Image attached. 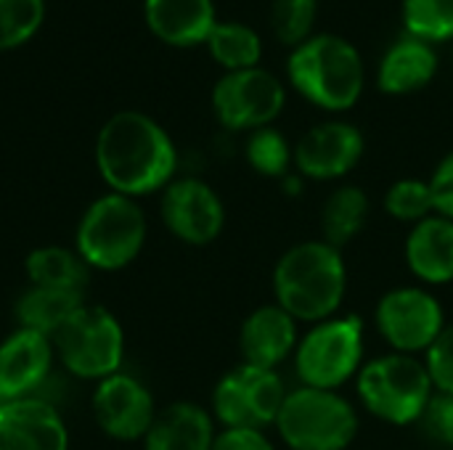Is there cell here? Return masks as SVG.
<instances>
[{
    "instance_id": "cell-5",
    "label": "cell",
    "mask_w": 453,
    "mask_h": 450,
    "mask_svg": "<svg viewBox=\"0 0 453 450\" xmlns=\"http://www.w3.org/2000/svg\"><path fill=\"white\" fill-rule=\"evenodd\" d=\"M435 385L425 366V358L385 353L364 363L356 377V398L377 422L393 427L419 424Z\"/></svg>"
},
{
    "instance_id": "cell-23",
    "label": "cell",
    "mask_w": 453,
    "mask_h": 450,
    "mask_svg": "<svg viewBox=\"0 0 453 450\" xmlns=\"http://www.w3.org/2000/svg\"><path fill=\"white\" fill-rule=\"evenodd\" d=\"M24 271L32 286H48V289H64V292H80L85 294L90 281V268L77 255V249L66 247H37L27 255Z\"/></svg>"
},
{
    "instance_id": "cell-30",
    "label": "cell",
    "mask_w": 453,
    "mask_h": 450,
    "mask_svg": "<svg viewBox=\"0 0 453 450\" xmlns=\"http://www.w3.org/2000/svg\"><path fill=\"white\" fill-rule=\"evenodd\" d=\"M42 13V0H0V48L19 45L29 34H35Z\"/></svg>"
},
{
    "instance_id": "cell-22",
    "label": "cell",
    "mask_w": 453,
    "mask_h": 450,
    "mask_svg": "<svg viewBox=\"0 0 453 450\" xmlns=\"http://www.w3.org/2000/svg\"><path fill=\"white\" fill-rule=\"evenodd\" d=\"M372 215L369 194L356 183H340L321 204V239L337 249L353 244Z\"/></svg>"
},
{
    "instance_id": "cell-6",
    "label": "cell",
    "mask_w": 453,
    "mask_h": 450,
    "mask_svg": "<svg viewBox=\"0 0 453 450\" xmlns=\"http://www.w3.org/2000/svg\"><path fill=\"white\" fill-rule=\"evenodd\" d=\"M292 363L300 385L342 390L348 382H356L366 363V321L356 313H337L311 324L300 334Z\"/></svg>"
},
{
    "instance_id": "cell-3",
    "label": "cell",
    "mask_w": 453,
    "mask_h": 450,
    "mask_svg": "<svg viewBox=\"0 0 453 450\" xmlns=\"http://www.w3.org/2000/svg\"><path fill=\"white\" fill-rule=\"evenodd\" d=\"M287 82L311 106L342 114L350 111L366 88V61L342 34L313 32L287 56Z\"/></svg>"
},
{
    "instance_id": "cell-25",
    "label": "cell",
    "mask_w": 453,
    "mask_h": 450,
    "mask_svg": "<svg viewBox=\"0 0 453 450\" xmlns=\"http://www.w3.org/2000/svg\"><path fill=\"white\" fill-rule=\"evenodd\" d=\"M207 48L226 72L260 66L263 58L260 32L242 21H218L207 37Z\"/></svg>"
},
{
    "instance_id": "cell-29",
    "label": "cell",
    "mask_w": 453,
    "mask_h": 450,
    "mask_svg": "<svg viewBox=\"0 0 453 450\" xmlns=\"http://www.w3.org/2000/svg\"><path fill=\"white\" fill-rule=\"evenodd\" d=\"M319 16V0H273L271 29L279 42L295 48L313 34Z\"/></svg>"
},
{
    "instance_id": "cell-35",
    "label": "cell",
    "mask_w": 453,
    "mask_h": 450,
    "mask_svg": "<svg viewBox=\"0 0 453 450\" xmlns=\"http://www.w3.org/2000/svg\"><path fill=\"white\" fill-rule=\"evenodd\" d=\"M11 400H13V398H11V395H8V393H5V387H3V385H0V408H3V406H8V403H11Z\"/></svg>"
},
{
    "instance_id": "cell-27",
    "label": "cell",
    "mask_w": 453,
    "mask_h": 450,
    "mask_svg": "<svg viewBox=\"0 0 453 450\" xmlns=\"http://www.w3.org/2000/svg\"><path fill=\"white\" fill-rule=\"evenodd\" d=\"M403 29L430 45L453 40V0H403Z\"/></svg>"
},
{
    "instance_id": "cell-11",
    "label": "cell",
    "mask_w": 453,
    "mask_h": 450,
    "mask_svg": "<svg viewBox=\"0 0 453 450\" xmlns=\"http://www.w3.org/2000/svg\"><path fill=\"white\" fill-rule=\"evenodd\" d=\"M287 106V85L263 66L226 72L212 88V111L226 130L255 133L271 127Z\"/></svg>"
},
{
    "instance_id": "cell-9",
    "label": "cell",
    "mask_w": 453,
    "mask_h": 450,
    "mask_svg": "<svg viewBox=\"0 0 453 450\" xmlns=\"http://www.w3.org/2000/svg\"><path fill=\"white\" fill-rule=\"evenodd\" d=\"M287 393L279 371L239 363L218 379L210 414L220 427L268 430L276 424Z\"/></svg>"
},
{
    "instance_id": "cell-12",
    "label": "cell",
    "mask_w": 453,
    "mask_h": 450,
    "mask_svg": "<svg viewBox=\"0 0 453 450\" xmlns=\"http://www.w3.org/2000/svg\"><path fill=\"white\" fill-rule=\"evenodd\" d=\"M366 138L348 119H324L295 143V172L303 180L334 183L348 178L364 159Z\"/></svg>"
},
{
    "instance_id": "cell-32",
    "label": "cell",
    "mask_w": 453,
    "mask_h": 450,
    "mask_svg": "<svg viewBox=\"0 0 453 450\" xmlns=\"http://www.w3.org/2000/svg\"><path fill=\"white\" fill-rule=\"evenodd\" d=\"M425 366L430 371L435 393H451L453 395V324L443 329L438 342L427 350Z\"/></svg>"
},
{
    "instance_id": "cell-7",
    "label": "cell",
    "mask_w": 453,
    "mask_h": 450,
    "mask_svg": "<svg viewBox=\"0 0 453 450\" xmlns=\"http://www.w3.org/2000/svg\"><path fill=\"white\" fill-rule=\"evenodd\" d=\"M273 427L289 450H348L358 435L361 419L356 403L342 390L300 385L287 393Z\"/></svg>"
},
{
    "instance_id": "cell-24",
    "label": "cell",
    "mask_w": 453,
    "mask_h": 450,
    "mask_svg": "<svg viewBox=\"0 0 453 450\" xmlns=\"http://www.w3.org/2000/svg\"><path fill=\"white\" fill-rule=\"evenodd\" d=\"M85 305V294L48 289V286H29L16 300V318L21 329L40 332L53 339V334Z\"/></svg>"
},
{
    "instance_id": "cell-13",
    "label": "cell",
    "mask_w": 453,
    "mask_h": 450,
    "mask_svg": "<svg viewBox=\"0 0 453 450\" xmlns=\"http://www.w3.org/2000/svg\"><path fill=\"white\" fill-rule=\"evenodd\" d=\"M159 215L165 228L188 247L218 241L226 228V204L202 178H175L162 191Z\"/></svg>"
},
{
    "instance_id": "cell-31",
    "label": "cell",
    "mask_w": 453,
    "mask_h": 450,
    "mask_svg": "<svg viewBox=\"0 0 453 450\" xmlns=\"http://www.w3.org/2000/svg\"><path fill=\"white\" fill-rule=\"evenodd\" d=\"M422 430L425 435L443 446V448L453 450V395L451 393H435L425 416H422Z\"/></svg>"
},
{
    "instance_id": "cell-4",
    "label": "cell",
    "mask_w": 453,
    "mask_h": 450,
    "mask_svg": "<svg viewBox=\"0 0 453 450\" xmlns=\"http://www.w3.org/2000/svg\"><path fill=\"white\" fill-rule=\"evenodd\" d=\"M146 236L149 220L138 199L109 191L85 207L74 231V249L90 271L114 273L138 260Z\"/></svg>"
},
{
    "instance_id": "cell-8",
    "label": "cell",
    "mask_w": 453,
    "mask_h": 450,
    "mask_svg": "<svg viewBox=\"0 0 453 450\" xmlns=\"http://www.w3.org/2000/svg\"><path fill=\"white\" fill-rule=\"evenodd\" d=\"M56 358L61 366L85 382H101L122 371L125 332L117 316L101 305H82L56 334Z\"/></svg>"
},
{
    "instance_id": "cell-20",
    "label": "cell",
    "mask_w": 453,
    "mask_h": 450,
    "mask_svg": "<svg viewBox=\"0 0 453 450\" xmlns=\"http://www.w3.org/2000/svg\"><path fill=\"white\" fill-rule=\"evenodd\" d=\"M218 422L210 408L175 400L157 411L151 430L143 438V450H212Z\"/></svg>"
},
{
    "instance_id": "cell-2",
    "label": "cell",
    "mask_w": 453,
    "mask_h": 450,
    "mask_svg": "<svg viewBox=\"0 0 453 450\" xmlns=\"http://www.w3.org/2000/svg\"><path fill=\"white\" fill-rule=\"evenodd\" d=\"M273 302L297 324H319L340 313L348 294V265L342 249L324 239L292 244L273 265Z\"/></svg>"
},
{
    "instance_id": "cell-21",
    "label": "cell",
    "mask_w": 453,
    "mask_h": 450,
    "mask_svg": "<svg viewBox=\"0 0 453 450\" xmlns=\"http://www.w3.org/2000/svg\"><path fill=\"white\" fill-rule=\"evenodd\" d=\"M146 21L165 42L188 48L207 42L218 13L212 0H146Z\"/></svg>"
},
{
    "instance_id": "cell-15",
    "label": "cell",
    "mask_w": 453,
    "mask_h": 450,
    "mask_svg": "<svg viewBox=\"0 0 453 450\" xmlns=\"http://www.w3.org/2000/svg\"><path fill=\"white\" fill-rule=\"evenodd\" d=\"M0 450H69L61 411L40 395L11 400L0 408Z\"/></svg>"
},
{
    "instance_id": "cell-19",
    "label": "cell",
    "mask_w": 453,
    "mask_h": 450,
    "mask_svg": "<svg viewBox=\"0 0 453 450\" xmlns=\"http://www.w3.org/2000/svg\"><path fill=\"white\" fill-rule=\"evenodd\" d=\"M438 66L441 61L435 45L403 32L395 42L388 45L377 64V88L385 95L419 93L435 80Z\"/></svg>"
},
{
    "instance_id": "cell-17",
    "label": "cell",
    "mask_w": 453,
    "mask_h": 450,
    "mask_svg": "<svg viewBox=\"0 0 453 450\" xmlns=\"http://www.w3.org/2000/svg\"><path fill=\"white\" fill-rule=\"evenodd\" d=\"M53 361V339L19 326L0 342V385L13 400L40 395V387L50 377Z\"/></svg>"
},
{
    "instance_id": "cell-14",
    "label": "cell",
    "mask_w": 453,
    "mask_h": 450,
    "mask_svg": "<svg viewBox=\"0 0 453 450\" xmlns=\"http://www.w3.org/2000/svg\"><path fill=\"white\" fill-rule=\"evenodd\" d=\"M90 411L98 430L111 440L143 443L159 408L151 390L138 377L127 371H117L96 382L90 395Z\"/></svg>"
},
{
    "instance_id": "cell-33",
    "label": "cell",
    "mask_w": 453,
    "mask_h": 450,
    "mask_svg": "<svg viewBox=\"0 0 453 450\" xmlns=\"http://www.w3.org/2000/svg\"><path fill=\"white\" fill-rule=\"evenodd\" d=\"M212 450H276L265 430H242V427H220L215 435Z\"/></svg>"
},
{
    "instance_id": "cell-1",
    "label": "cell",
    "mask_w": 453,
    "mask_h": 450,
    "mask_svg": "<svg viewBox=\"0 0 453 450\" xmlns=\"http://www.w3.org/2000/svg\"><path fill=\"white\" fill-rule=\"evenodd\" d=\"M96 164L109 191L138 199L165 191L175 180L178 149L154 117L125 109L98 130Z\"/></svg>"
},
{
    "instance_id": "cell-34",
    "label": "cell",
    "mask_w": 453,
    "mask_h": 450,
    "mask_svg": "<svg viewBox=\"0 0 453 450\" xmlns=\"http://www.w3.org/2000/svg\"><path fill=\"white\" fill-rule=\"evenodd\" d=\"M430 188H433L435 215L453 220V151H449L435 164V170L430 175Z\"/></svg>"
},
{
    "instance_id": "cell-10",
    "label": "cell",
    "mask_w": 453,
    "mask_h": 450,
    "mask_svg": "<svg viewBox=\"0 0 453 450\" xmlns=\"http://www.w3.org/2000/svg\"><path fill=\"white\" fill-rule=\"evenodd\" d=\"M449 326L441 300L427 286H395L374 305V329L390 353L427 355Z\"/></svg>"
},
{
    "instance_id": "cell-28",
    "label": "cell",
    "mask_w": 453,
    "mask_h": 450,
    "mask_svg": "<svg viewBox=\"0 0 453 450\" xmlns=\"http://www.w3.org/2000/svg\"><path fill=\"white\" fill-rule=\"evenodd\" d=\"M382 207L393 220L406 223L409 228L427 220L430 215H435L430 180H422V178H401V180H395L385 191Z\"/></svg>"
},
{
    "instance_id": "cell-18",
    "label": "cell",
    "mask_w": 453,
    "mask_h": 450,
    "mask_svg": "<svg viewBox=\"0 0 453 450\" xmlns=\"http://www.w3.org/2000/svg\"><path fill=\"white\" fill-rule=\"evenodd\" d=\"M403 257L409 273L422 286H446L453 281V220L430 215L409 228Z\"/></svg>"
},
{
    "instance_id": "cell-16",
    "label": "cell",
    "mask_w": 453,
    "mask_h": 450,
    "mask_svg": "<svg viewBox=\"0 0 453 450\" xmlns=\"http://www.w3.org/2000/svg\"><path fill=\"white\" fill-rule=\"evenodd\" d=\"M300 342V324L276 302L255 308L239 329L242 361L257 369L279 371L289 361Z\"/></svg>"
},
{
    "instance_id": "cell-26",
    "label": "cell",
    "mask_w": 453,
    "mask_h": 450,
    "mask_svg": "<svg viewBox=\"0 0 453 450\" xmlns=\"http://www.w3.org/2000/svg\"><path fill=\"white\" fill-rule=\"evenodd\" d=\"M244 159L247 164L263 175V178H287L295 172V146L279 127H260L247 135L244 143Z\"/></svg>"
}]
</instances>
